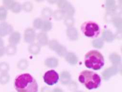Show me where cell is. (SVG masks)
Returning a JSON list of instances; mask_svg holds the SVG:
<instances>
[{
    "label": "cell",
    "instance_id": "cell-33",
    "mask_svg": "<svg viewBox=\"0 0 122 92\" xmlns=\"http://www.w3.org/2000/svg\"><path fill=\"white\" fill-rule=\"evenodd\" d=\"M106 7L109 12L113 11L115 9V1L114 0H107L106 3Z\"/></svg>",
    "mask_w": 122,
    "mask_h": 92
},
{
    "label": "cell",
    "instance_id": "cell-26",
    "mask_svg": "<svg viewBox=\"0 0 122 92\" xmlns=\"http://www.w3.org/2000/svg\"><path fill=\"white\" fill-rule=\"evenodd\" d=\"M22 10V5L20 3L15 1L10 10L14 13L18 14Z\"/></svg>",
    "mask_w": 122,
    "mask_h": 92
},
{
    "label": "cell",
    "instance_id": "cell-29",
    "mask_svg": "<svg viewBox=\"0 0 122 92\" xmlns=\"http://www.w3.org/2000/svg\"><path fill=\"white\" fill-rule=\"evenodd\" d=\"M54 18L56 20H59L62 19L64 17V14L62 10H55L53 14Z\"/></svg>",
    "mask_w": 122,
    "mask_h": 92
},
{
    "label": "cell",
    "instance_id": "cell-15",
    "mask_svg": "<svg viewBox=\"0 0 122 92\" xmlns=\"http://www.w3.org/2000/svg\"><path fill=\"white\" fill-rule=\"evenodd\" d=\"M65 56L66 61L71 65H75L77 63L78 58L75 54L70 52L66 53Z\"/></svg>",
    "mask_w": 122,
    "mask_h": 92
},
{
    "label": "cell",
    "instance_id": "cell-2",
    "mask_svg": "<svg viewBox=\"0 0 122 92\" xmlns=\"http://www.w3.org/2000/svg\"><path fill=\"white\" fill-rule=\"evenodd\" d=\"M79 81L88 90L96 89L100 86L101 79L97 73L89 70H84L80 73Z\"/></svg>",
    "mask_w": 122,
    "mask_h": 92
},
{
    "label": "cell",
    "instance_id": "cell-31",
    "mask_svg": "<svg viewBox=\"0 0 122 92\" xmlns=\"http://www.w3.org/2000/svg\"><path fill=\"white\" fill-rule=\"evenodd\" d=\"M103 41L101 38L95 39L92 41L93 46L97 48L100 49L103 47Z\"/></svg>",
    "mask_w": 122,
    "mask_h": 92
},
{
    "label": "cell",
    "instance_id": "cell-19",
    "mask_svg": "<svg viewBox=\"0 0 122 92\" xmlns=\"http://www.w3.org/2000/svg\"><path fill=\"white\" fill-rule=\"evenodd\" d=\"M102 38L107 42H111L113 41L114 36L112 32L110 30H105L103 31L102 34Z\"/></svg>",
    "mask_w": 122,
    "mask_h": 92
},
{
    "label": "cell",
    "instance_id": "cell-30",
    "mask_svg": "<svg viewBox=\"0 0 122 92\" xmlns=\"http://www.w3.org/2000/svg\"><path fill=\"white\" fill-rule=\"evenodd\" d=\"M41 15L44 18H49L53 15L51 9L49 7H45L42 10Z\"/></svg>",
    "mask_w": 122,
    "mask_h": 92
},
{
    "label": "cell",
    "instance_id": "cell-13",
    "mask_svg": "<svg viewBox=\"0 0 122 92\" xmlns=\"http://www.w3.org/2000/svg\"><path fill=\"white\" fill-rule=\"evenodd\" d=\"M66 34L69 38L72 41H75L78 39V31L74 27H69L66 31Z\"/></svg>",
    "mask_w": 122,
    "mask_h": 92
},
{
    "label": "cell",
    "instance_id": "cell-23",
    "mask_svg": "<svg viewBox=\"0 0 122 92\" xmlns=\"http://www.w3.org/2000/svg\"><path fill=\"white\" fill-rule=\"evenodd\" d=\"M7 10L4 6H0V21L4 22L7 18Z\"/></svg>",
    "mask_w": 122,
    "mask_h": 92
},
{
    "label": "cell",
    "instance_id": "cell-20",
    "mask_svg": "<svg viewBox=\"0 0 122 92\" xmlns=\"http://www.w3.org/2000/svg\"><path fill=\"white\" fill-rule=\"evenodd\" d=\"M17 52V47L16 46L9 44L5 47V54L7 56H12L15 55Z\"/></svg>",
    "mask_w": 122,
    "mask_h": 92
},
{
    "label": "cell",
    "instance_id": "cell-16",
    "mask_svg": "<svg viewBox=\"0 0 122 92\" xmlns=\"http://www.w3.org/2000/svg\"><path fill=\"white\" fill-rule=\"evenodd\" d=\"M41 50V46L37 43H32L28 46V50L30 53L36 55L40 53Z\"/></svg>",
    "mask_w": 122,
    "mask_h": 92
},
{
    "label": "cell",
    "instance_id": "cell-11",
    "mask_svg": "<svg viewBox=\"0 0 122 92\" xmlns=\"http://www.w3.org/2000/svg\"><path fill=\"white\" fill-rule=\"evenodd\" d=\"M38 44L41 46H46L48 44V35L46 32H41L39 33L37 37Z\"/></svg>",
    "mask_w": 122,
    "mask_h": 92
},
{
    "label": "cell",
    "instance_id": "cell-32",
    "mask_svg": "<svg viewBox=\"0 0 122 92\" xmlns=\"http://www.w3.org/2000/svg\"><path fill=\"white\" fill-rule=\"evenodd\" d=\"M43 20L40 18H37L34 19L33 22V26L35 28L41 29L43 23Z\"/></svg>",
    "mask_w": 122,
    "mask_h": 92
},
{
    "label": "cell",
    "instance_id": "cell-4",
    "mask_svg": "<svg viewBox=\"0 0 122 92\" xmlns=\"http://www.w3.org/2000/svg\"><path fill=\"white\" fill-rule=\"evenodd\" d=\"M81 28L84 34L88 37H96L100 32L99 25L96 23L91 21L84 23Z\"/></svg>",
    "mask_w": 122,
    "mask_h": 92
},
{
    "label": "cell",
    "instance_id": "cell-21",
    "mask_svg": "<svg viewBox=\"0 0 122 92\" xmlns=\"http://www.w3.org/2000/svg\"><path fill=\"white\" fill-rule=\"evenodd\" d=\"M10 77L8 73H2L0 74V84L6 85L10 82Z\"/></svg>",
    "mask_w": 122,
    "mask_h": 92
},
{
    "label": "cell",
    "instance_id": "cell-14",
    "mask_svg": "<svg viewBox=\"0 0 122 92\" xmlns=\"http://www.w3.org/2000/svg\"><path fill=\"white\" fill-rule=\"evenodd\" d=\"M60 80L63 84H68L71 82V74L68 71H64L61 73Z\"/></svg>",
    "mask_w": 122,
    "mask_h": 92
},
{
    "label": "cell",
    "instance_id": "cell-34",
    "mask_svg": "<svg viewBox=\"0 0 122 92\" xmlns=\"http://www.w3.org/2000/svg\"><path fill=\"white\" fill-rule=\"evenodd\" d=\"M15 0H3V4L4 7L7 9L10 10L13 5L15 2Z\"/></svg>",
    "mask_w": 122,
    "mask_h": 92
},
{
    "label": "cell",
    "instance_id": "cell-35",
    "mask_svg": "<svg viewBox=\"0 0 122 92\" xmlns=\"http://www.w3.org/2000/svg\"><path fill=\"white\" fill-rule=\"evenodd\" d=\"M5 43L2 37H0V57H2L5 54Z\"/></svg>",
    "mask_w": 122,
    "mask_h": 92
},
{
    "label": "cell",
    "instance_id": "cell-1",
    "mask_svg": "<svg viewBox=\"0 0 122 92\" xmlns=\"http://www.w3.org/2000/svg\"><path fill=\"white\" fill-rule=\"evenodd\" d=\"M14 87L17 92H37V81L29 73H23L15 79Z\"/></svg>",
    "mask_w": 122,
    "mask_h": 92
},
{
    "label": "cell",
    "instance_id": "cell-8",
    "mask_svg": "<svg viewBox=\"0 0 122 92\" xmlns=\"http://www.w3.org/2000/svg\"><path fill=\"white\" fill-rule=\"evenodd\" d=\"M24 41L27 43L32 44L36 38V33L34 29L28 28L25 30L24 34Z\"/></svg>",
    "mask_w": 122,
    "mask_h": 92
},
{
    "label": "cell",
    "instance_id": "cell-9",
    "mask_svg": "<svg viewBox=\"0 0 122 92\" xmlns=\"http://www.w3.org/2000/svg\"><path fill=\"white\" fill-rule=\"evenodd\" d=\"M118 69L117 66H113L106 69L102 73L103 79L104 80H109L112 76L116 75L118 72Z\"/></svg>",
    "mask_w": 122,
    "mask_h": 92
},
{
    "label": "cell",
    "instance_id": "cell-3",
    "mask_svg": "<svg viewBox=\"0 0 122 92\" xmlns=\"http://www.w3.org/2000/svg\"><path fill=\"white\" fill-rule=\"evenodd\" d=\"M84 63L87 68L94 70H99L104 65V59L100 52L93 50L86 54Z\"/></svg>",
    "mask_w": 122,
    "mask_h": 92
},
{
    "label": "cell",
    "instance_id": "cell-28",
    "mask_svg": "<svg viewBox=\"0 0 122 92\" xmlns=\"http://www.w3.org/2000/svg\"><path fill=\"white\" fill-rule=\"evenodd\" d=\"M22 9L25 12H30L33 9V5L30 2H25L22 5Z\"/></svg>",
    "mask_w": 122,
    "mask_h": 92
},
{
    "label": "cell",
    "instance_id": "cell-38",
    "mask_svg": "<svg viewBox=\"0 0 122 92\" xmlns=\"http://www.w3.org/2000/svg\"><path fill=\"white\" fill-rule=\"evenodd\" d=\"M64 92L61 89H59V88H56V89H54L53 90V92Z\"/></svg>",
    "mask_w": 122,
    "mask_h": 92
},
{
    "label": "cell",
    "instance_id": "cell-18",
    "mask_svg": "<svg viewBox=\"0 0 122 92\" xmlns=\"http://www.w3.org/2000/svg\"><path fill=\"white\" fill-rule=\"evenodd\" d=\"M110 62L112 63L114 66H117L120 65L121 61L120 56L116 53H111L109 56Z\"/></svg>",
    "mask_w": 122,
    "mask_h": 92
},
{
    "label": "cell",
    "instance_id": "cell-24",
    "mask_svg": "<svg viewBox=\"0 0 122 92\" xmlns=\"http://www.w3.org/2000/svg\"><path fill=\"white\" fill-rule=\"evenodd\" d=\"M10 68V65L7 62H1L0 63V73H8Z\"/></svg>",
    "mask_w": 122,
    "mask_h": 92
},
{
    "label": "cell",
    "instance_id": "cell-7",
    "mask_svg": "<svg viewBox=\"0 0 122 92\" xmlns=\"http://www.w3.org/2000/svg\"><path fill=\"white\" fill-rule=\"evenodd\" d=\"M12 26L7 22H2L0 23V37H2L10 34L13 31Z\"/></svg>",
    "mask_w": 122,
    "mask_h": 92
},
{
    "label": "cell",
    "instance_id": "cell-36",
    "mask_svg": "<svg viewBox=\"0 0 122 92\" xmlns=\"http://www.w3.org/2000/svg\"><path fill=\"white\" fill-rule=\"evenodd\" d=\"M64 23L68 27H72L74 23V20L72 17H66L64 20Z\"/></svg>",
    "mask_w": 122,
    "mask_h": 92
},
{
    "label": "cell",
    "instance_id": "cell-22",
    "mask_svg": "<svg viewBox=\"0 0 122 92\" xmlns=\"http://www.w3.org/2000/svg\"><path fill=\"white\" fill-rule=\"evenodd\" d=\"M29 63L26 59H22L20 60L17 63V67L20 70H26L28 66Z\"/></svg>",
    "mask_w": 122,
    "mask_h": 92
},
{
    "label": "cell",
    "instance_id": "cell-5",
    "mask_svg": "<svg viewBox=\"0 0 122 92\" xmlns=\"http://www.w3.org/2000/svg\"><path fill=\"white\" fill-rule=\"evenodd\" d=\"M43 78L44 82L47 85L53 86L58 82L59 76L55 70H50L45 73Z\"/></svg>",
    "mask_w": 122,
    "mask_h": 92
},
{
    "label": "cell",
    "instance_id": "cell-27",
    "mask_svg": "<svg viewBox=\"0 0 122 92\" xmlns=\"http://www.w3.org/2000/svg\"><path fill=\"white\" fill-rule=\"evenodd\" d=\"M113 23L120 33L122 30V19L120 17H117L113 19Z\"/></svg>",
    "mask_w": 122,
    "mask_h": 92
},
{
    "label": "cell",
    "instance_id": "cell-6",
    "mask_svg": "<svg viewBox=\"0 0 122 92\" xmlns=\"http://www.w3.org/2000/svg\"><path fill=\"white\" fill-rule=\"evenodd\" d=\"M50 48L56 52L61 56H64L67 53L66 49L64 46L59 44L56 40H51L48 43Z\"/></svg>",
    "mask_w": 122,
    "mask_h": 92
},
{
    "label": "cell",
    "instance_id": "cell-12",
    "mask_svg": "<svg viewBox=\"0 0 122 92\" xmlns=\"http://www.w3.org/2000/svg\"><path fill=\"white\" fill-rule=\"evenodd\" d=\"M61 10L63 11L64 15L66 17H72L75 13L74 7L68 2H67Z\"/></svg>",
    "mask_w": 122,
    "mask_h": 92
},
{
    "label": "cell",
    "instance_id": "cell-10",
    "mask_svg": "<svg viewBox=\"0 0 122 92\" xmlns=\"http://www.w3.org/2000/svg\"><path fill=\"white\" fill-rule=\"evenodd\" d=\"M21 39V34L17 31H13L10 34L8 38V42L10 44L16 46L19 44Z\"/></svg>",
    "mask_w": 122,
    "mask_h": 92
},
{
    "label": "cell",
    "instance_id": "cell-37",
    "mask_svg": "<svg viewBox=\"0 0 122 92\" xmlns=\"http://www.w3.org/2000/svg\"><path fill=\"white\" fill-rule=\"evenodd\" d=\"M41 92H51L50 90L47 87H45L41 89Z\"/></svg>",
    "mask_w": 122,
    "mask_h": 92
},
{
    "label": "cell",
    "instance_id": "cell-39",
    "mask_svg": "<svg viewBox=\"0 0 122 92\" xmlns=\"http://www.w3.org/2000/svg\"><path fill=\"white\" fill-rule=\"evenodd\" d=\"M82 92V91H77V92Z\"/></svg>",
    "mask_w": 122,
    "mask_h": 92
},
{
    "label": "cell",
    "instance_id": "cell-17",
    "mask_svg": "<svg viewBox=\"0 0 122 92\" xmlns=\"http://www.w3.org/2000/svg\"><path fill=\"white\" fill-rule=\"evenodd\" d=\"M44 64L48 67L55 68L58 65V60L54 57H50L45 60Z\"/></svg>",
    "mask_w": 122,
    "mask_h": 92
},
{
    "label": "cell",
    "instance_id": "cell-25",
    "mask_svg": "<svg viewBox=\"0 0 122 92\" xmlns=\"http://www.w3.org/2000/svg\"><path fill=\"white\" fill-rule=\"evenodd\" d=\"M52 27V24L51 22H50L48 20H44L43 21V25L42 27V30L43 32L49 31Z\"/></svg>",
    "mask_w": 122,
    "mask_h": 92
}]
</instances>
